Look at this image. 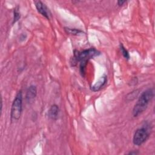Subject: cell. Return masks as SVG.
Here are the masks:
<instances>
[{
    "label": "cell",
    "mask_w": 155,
    "mask_h": 155,
    "mask_svg": "<svg viewBox=\"0 0 155 155\" xmlns=\"http://www.w3.org/2000/svg\"><path fill=\"white\" fill-rule=\"evenodd\" d=\"M154 94L153 88H148L141 93L133 109L134 117H137L147 108L149 103L154 97Z\"/></svg>",
    "instance_id": "6da1fadb"
},
{
    "label": "cell",
    "mask_w": 155,
    "mask_h": 155,
    "mask_svg": "<svg viewBox=\"0 0 155 155\" xmlns=\"http://www.w3.org/2000/svg\"><path fill=\"white\" fill-rule=\"evenodd\" d=\"M64 30L67 33H68L69 35H77L83 33V31L82 30L76 29V28H70L68 27H65Z\"/></svg>",
    "instance_id": "9c48e42d"
},
{
    "label": "cell",
    "mask_w": 155,
    "mask_h": 155,
    "mask_svg": "<svg viewBox=\"0 0 155 155\" xmlns=\"http://www.w3.org/2000/svg\"><path fill=\"white\" fill-rule=\"evenodd\" d=\"M35 7L38 10V12L41 14L43 16L46 18L47 19H49V16H50V12L47 7V6L41 1H35Z\"/></svg>",
    "instance_id": "5b68a950"
},
{
    "label": "cell",
    "mask_w": 155,
    "mask_h": 155,
    "mask_svg": "<svg viewBox=\"0 0 155 155\" xmlns=\"http://www.w3.org/2000/svg\"><path fill=\"white\" fill-rule=\"evenodd\" d=\"M100 52L94 48H90L82 51L74 50L73 60L75 62H88L89 59L99 55Z\"/></svg>",
    "instance_id": "3957f363"
},
{
    "label": "cell",
    "mask_w": 155,
    "mask_h": 155,
    "mask_svg": "<svg viewBox=\"0 0 155 155\" xmlns=\"http://www.w3.org/2000/svg\"><path fill=\"white\" fill-rule=\"evenodd\" d=\"M138 153H139V152H137V151H130V152L128 153V154H138Z\"/></svg>",
    "instance_id": "5bb4252c"
},
{
    "label": "cell",
    "mask_w": 155,
    "mask_h": 155,
    "mask_svg": "<svg viewBox=\"0 0 155 155\" xmlns=\"http://www.w3.org/2000/svg\"><path fill=\"white\" fill-rule=\"evenodd\" d=\"M20 18V13L18 11V8H15L14 9V12H13V23H15L16 21L19 20Z\"/></svg>",
    "instance_id": "7c38bea8"
},
{
    "label": "cell",
    "mask_w": 155,
    "mask_h": 155,
    "mask_svg": "<svg viewBox=\"0 0 155 155\" xmlns=\"http://www.w3.org/2000/svg\"><path fill=\"white\" fill-rule=\"evenodd\" d=\"M107 82V77L106 75L104 74L100 78V79L98 80L97 82H96L93 86H91V90L94 92L98 91L105 85Z\"/></svg>",
    "instance_id": "52a82bcc"
},
{
    "label": "cell",
    "mask_w": 155,
    "mask_h": 155,
    "mask_svg": "<svg viewBox=\"0 0 155 155\" xmlns=\"http://www.w3.org/2000/svg\"><path fill=\"white\" fill-rule=\"evenodd\" d=\"M138 93L137 92V90H134V91H131V93H128L127 96V99L128 100V101H131L133 99H134L135 97H136V96H137L138 94Z\"/></svg>",
    "instance_id": "8fae6325"
},
{
    "label": "cell",
    "mask_w": 155,
    "mask_h": 155,
    "mask_svg": "<svg viewBox=\"0 0 155 155\" xmlns=\"http://www.w3.org/2000/svg\"><path fill=\"white\" fill-rule=\"evenodd\" d=\"M125 2H126V1H120V0H119V1H117V4L119 6H120V5H122Z\"/></svg>",
    "instance_id": "4fadbf2b"
},
{
    "label": "cell",
    "mask_w": 155,
    "mask_h": 155,
    "mask_svg": "<svg viewBox=\"0 0 155 155\" xmlns=\"http://www.w3.org/2000/svg\"><path fill=\"white\" fill-rule=\"evenodd\" d=\"M59 108L56 104L52 105L48 111V116L52 120H56L58 118Z\"/></svg>",
    "instance_id": "ba28073f"
},
{
    "label": "cell",
    "mask_w": 155,
    "mask_h": 155,
    "mask_svg": "<svg viewBox=\"0 0 155 155\" xmlns=\"http://www.w3.org/2000/svg\"><path fill=\"white\" fill-rule=\"evenodd\" d=\"M22 111V91H19L16 94L11 108L10 119L12 122L17 121L21 117Z\"/></svg>",
    "instance_id": "7a4b0ae2"
},
{
    "label": "cell",
    "mask_w": 155,
    "mask_h": 155,
    "mask_svg": "<svg viewBox=\"0 0 155 155\" xmlns=\"http://www.w3.org/2000/svg\"><path fill=\"white\" fill-rule=\"evenodd\" d=\"M120 50L122 52V54L123 55V56L127 60H128L130 59V54L128 51H127V50L124 47V46L123 45V44L122 43L120 44Z\"/></svg>",
    "instance_id": "30bf717a"
},
{
    "label": "cell",
    "mask_w": 155,
    "mask_h": 155,
    "mask_svg": "<svg viewBox=\"0 0 155 155\" xmlns=\"http://www.w3.org/2000/svg\"><path fill=\"white\" fill-rule=\"evenodd\" d=\"M150 136V131L146 127H142L137 128L133 135V143L134 145L140 146L147 141Z\"/></svg>",
    "instance_id": "277c9868"
},
{
    "label": "cell",
    "mask_w": 155,
    "mask_h": 155,
    "mask_svg": "<svg viewBox=\"0 0 155 155\" xmlns=\"http://www.w3.org/2000/svg\"><path fill=\"white\" fill-rule=\"evenodd\" d=\"M37 94V89L36 86L35 85H30L26 92V96L25 98L27 100V102L28 103L32 102L34 100V99L36 97Z\"/></svg>",
    "instance_id": "8992f818"
}]
</instances>
